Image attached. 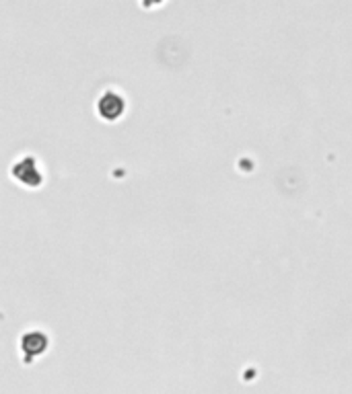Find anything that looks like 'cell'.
I'll return each instance as SVG.
<instances>
[{
    "mask_svg": "<svg viewBox=\"0 0 352 394\" xmlns=\"http://www.w3.org/2000/svg\"><path fill=\"white\" fill-rule=\"evenodd\" d=\"M124 111H126V101L118 91H105L97 101V113L107 122L120 120Z\"/></svg>",
    "mask_w": 352,
    "mask_h": 394,
    "instance_id": "obj_1",
    "label": "cell"
},
{
    "mask_svg": "<svg viewBox=\"0 0 352 394\" xmlns=\"http://www.w3.org/2000/svg\"><path fill=\"white\" fill-rule=\"evenodd\" d=\"M13 177L21 185H27V187H39L43 183V175H41L37 160L33 156H25V158L17 160L13 164Z\"/></svg>",
    "mask_w": 352,
    "mask_h": 394,
    "instance_id": "obj_2",
    "label": "cell"
},
{
    "mask_svg": "<svg viewBox=\"0 0 352 394\" xmlns=\"http://www.w3.org/2000/svg\"><path fill=\"white\" fill-rule=\"evenodd\" d=\"M21 347H23L25 353H29V356L35 358V356H39V353H43L48 349V337L41 331H32V333L23 335Z\"/></svg>",
    "mask_w": 352,
    "mask_h": 394,
    "instance_id": "obj_3",
    "label": "cell"
},
{
    "mask_svg": "<svg viewBox=\"0 0 352 394\" xmlns=\"http://www.w3.org/2000/svg\"><path fill=\"white\" fill-rule=\"evenodd\" d=\"M163 0H142V4L144 6H149V8H153V6H159Z\"/></svg>",
    "mask_w": 352,
    "mask_h": 394,
    "instance_id": "obj_4",
    "label": "cell"
}]
</instances>
